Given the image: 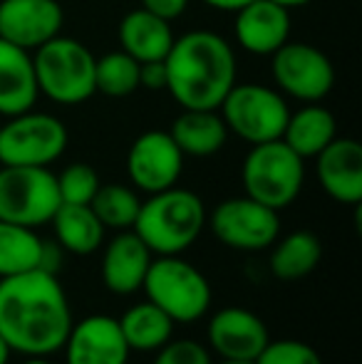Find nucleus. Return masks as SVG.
Here are the masks:
<instances>
[{
    "label": "nucleus",
    "instance_id": "9b49d317",
    "mask_svg": "<svg viewBox=\"0 0 362 364\" xmlns=\"http://www.w3.org/2000/svg\"><path fill=\"white\" fill-rule=\"evenodd\" d=\"M211 233L223 245L236 250H263L278 240V211L253 201L251 196H236L221 201L206 216Z\"/></svg>",
    "mask_w": 362,
    "mask_h": 364
},
{
    "label": "nucleus",
    "instance_id": "2eb2a0df",
    "mask_svg": "<svg viewBox=\"0 0 362 364\" xmlns=\"http://www.w3.org/2000/svg\"><path fill=\"white\" fill-rule=\"evenodd\" d=\"M63 347L68 364H127L132 352L119 322L110 315H90L73 322Z\"/></svg>",
    "mask_w": 362,
    "mask_h": 364
},
{
    "label": "nucleus",
    "instance_id": "a878e982",
    "mask_svg": "<svg viewBox=\"0 0 362 364\" xmlns=\"http://www.w3.org/2000/svg\"><path fill=\"white\" fill-rule=\"evenodd\" d=\"M40 253L43 238L35 233V228L0 220V278L38 270Z\"/></svg>",
    "mask_w": 362,
    "mask_h": 364
},
{
    "label": "nucleus",
    "instance_id": "c756f323",
    "mask_svg": "<svg viewBox=\"0 0 362 364\" xmlns=\"http://www.w3.org/2000/svg\"><path fill=\"white\" fill-rule=\"evenodd\" d=\"M256 364H323L320 355L300 340H275L263 347Z\"/></svg>",
    "mask_w": 362,
    "mask_h": 364
},
{
    "label": "nucleus",
    "instance_id": "7ed1b4c3",
    "mask_svg": "<svg viewBox=\"0 0 362 364\" xmlns=\"http://www.w3.org/2000/svg\"><path fill=\"white\" fill-rule=\"evenodd\" d=\"M203 225L206 208L201 198L188 188L171 186L142 201L132 230L144 240L151 255H181L196 243Z\"/></svg>",
    "mask_w": 362,
    "mask_h": 364
},
{
    "label": "nucleus",
    "instance_id": "5701e85b",
    "mask_svg": "<svg viewBox=\"0 0 362 364\" xmlns=\"http://www.w3.org/2000/svg\"><path fill=\"white\" fill-rule=\"evenodd\" d=\"M55 240L63 245V250L73 255H92L102 248L105 240V225L95 216L90 206L82 203H60L53 216Z\"/></svg>",
    "mask_w": 362,
    "mask_h": 364
},
{
    "label": "nucleus",
    "instance_id": "b1692460",
    "mask_svg": "<svg viewBox=\"0 0 362 364\" xmlns=\"http://www.w3.org/2000/svg\"><path fill=\"white\" fill-rule=\"evenodd\" d=\"M117 322L129 350L134 352L159 350L171 340V332H174V320L149 300L132 305Z\"/></svg>",
    "mask_w": 362,
    "mask_h": 364
},
{
    "label": "nucleus",
    "instance_id": "58836bf2",
    "mask_svg": "<svg viewBox=\"0 0 362 364\" xmlns=\"http://www.w3.org/2000/svg\"><path fill=\"white\" fill-rule=\"evenodd\" d=\"M218 364H256L253 360H221Z\"/></svg>",
    "mask_w": 362,
    "mask_h": 364
},
{
    "label": "nucleus",
    "instance_id": "4c0bfd02",
    "mask_svg": "<svg viewBox=\"0 0 362 364\" xmlns=\"http://www.w3.org/2000/svg\"><path fill=\"white\" fill-rule=\"evenodd\" d=\"M23 364H53V362H48L45 357H28Z\"/></svg>",
    "mask_w": 362,
    "mask_h": 364
},
{
    "label": "nucleus",
    "instance_id": "c9c22d12",
    "mask_svg": "<svg viewBox=\"0 0 362 364\" xmlns=\"http://www.w3.org/2000/svg\"><path fill=\"white\" fill-rule=\"evenodd\" d=\"M275 5H280V8L285 10H295V8H303V5L313 3V0H273Z\"/></svg>",
    "mask_w": 362,
    "mask_h": 364
},
{
    "label": "nucleus",
    "instance_id": "393cba45",
    "mask_svg": "<svg viewBox=\"0 0 362 364\" xmlns=\"http://www.w3.org/2000/svg\"><path fill=\"white\" fill-rule=\"evenodd\" d=\"M323 258V243L310 230H293L275 240L271 253V273L278 280L308 278Z\"/></svg>",
    "mask_w": 362,
    "mask_h": 364
},
{
    "label": "nucleus",
    "instance_id": "72a5a7b5",
    "mask_svg": "<svg viewBox=\"0 0 362 364\" xmlns=\"http://www.w3.org/2000/svg\"><path fill=\"white\" fill-rule=\"evenodd\" d=\"M65 260V250L58 240H43V253H40V265L38 270L50 275H58L60 268H63Z\"/></svg>",
    "mask_w": 362,
    "mask_h": 364
},
{
    "label": "nucleus",
    "instance_id": "c85d7f7f",
    "mask_svg": "<svg viewBox=\"0 0 362 364\" xmlns=\"http://www.w3.org/2000/svg\"><path fill=\"white\" fill-rule=\"evenodd\" d=\"M100 176L90 164H70L63 173L58 176V191L63 203H82L90 206L100 188Z\"/></svg>",
    "mask_w": 362,
    "mask_h": 364
},
{
    "label": "nucleus",
    "instance_id": "20e7f679",
    "mask_svg": "<svg viewBox=\"0 0 362 364\" xmlns=\"http://www.w3.org/2000/svg\"><path fill=\"white\" fill-rule=\"evenodd\" d=\"M95 60L75 38L58 35L48 40L33 55L38 92L55 105H82L95 95Z\"/></svg>",
    "mask_w": 362,
    "mask_h": 364
},
{
    "label": "nucleus",
    "instance_id": "9d476101",
    "mask_svg": "<svg viewBox=\"0 0 362 364\" xmlns=\"http://www.w3.org/2000/svg\"><path fill=\"white\" fill-rule=\"evenodd\" d=\"M271 77L275 90L298 102H320L335 85L330 58L310 43H283L271 55Z\"/></svg>",
    "mask_w": 362,
    "mask_h": 364
},
{
    "label": "nucleus",
    "instance_id": "2f4dec72",
    "mask_svg": "<svg viewBox=\"0 0 362 364\" xmlns=\"http://www.w3.org/2000/svg\"><path fill=\"white\" fill-rule=\"evenodd\" d=\"M139 87L151 90V92L166 90L164 60H154V63H139Z\"/></svg>",
    "mask_w": 362,
    "mask_h": 364
},
{
    "label": "nucleus",
    "instance_id": "dca6fc26",
    "mask_svg": "<svg viewBox=\"0 0 362 364\" xmlns=\"http://www.w3.org/2000/svg\"><path fill=\"white\" fill-rule=\"evenodd\" d=\"M315 176L323 191L343 206H360L362 201V146L355 139L335 136L315 156Z\"/></svg>",
    "mask_w": 362,
    "mask_h": 364
},
{
    "label": "nucleus",
    "instance_id": "4468645a",
    "mask_svg": "<svg viewBox=\"0 0 362 364\" xmlns=\"http://www.w3.org/2000/svg\"><path fill=\"white\" fill-rule=\"evenodd\" d=\"M208 345L221 360H256L271 342L268 327L246 307H223L208 320Z\"/></svg>",
    "mask_w": 362,
    "mask_h": 364
},
{
    "label": "nucleus",
    "instance_id": "0eeeda50",
    "mask_svg": "<svg viewBox=\"0 0 362 364\" xmlns=\"http://www.w3.org/2000/svg\"><path fill=\"white\" fill-rule=\"evenodd\" d=\"M228 132L248 144H263L283 136L290 117L288 102L278 90L258 82H236L218 107Z\"/></svg>",
    "mask_w": 362,
    "mask_h": 364
},
{
    "label": "nucleus",
    "instance_id": "6ab92c4d",
    "mask_svg": "<svg viewBox=\"0 0 362 364\" xmlns=\"http://www.w3.org/2000/svg\"><path fill=\"white\" fill-rule=\"evenodd\" d=\"M33 55L0 38V117H18L38 102Z\"/></svg>",
    "mask_w": 362,
    "mask_h": 364
},
{
    "label": "nucleus",
    "instance_id": "423d86ee",
    "mask_svg": "<svg viewBox=\"0 0 362 364\" xmlns=\"http://www.w3.org/2000/svg\"><path fill=\"white\" fill-rule=\"evenodd\" d=\"M142 288L147 300L164 310L174 322H196L211 305V285L201 270L179 255L151 258Z\"/></svg>",
    "mask_w": 362,
    "mask_h": 364
},
{
    "label": "nucleus",
    "instance_id": "7c9ffc66",
    "mask_svg": "<svg viewBox=\"0 0 362 364\" xmlns=\"http://www.w3.org/2000/svg\"><path fill=\"white\" fill-rule=\"evenodd\" d=\"M154 364H211V355L196 340H169L159 347Z\"/></svg>",
    "mask_w": 362,
    "mask_h": 364
},
{
    "label": "nucleus",
    "instance_id": "473e14b6",
    "mask_svg": "<svg viewBox=\"0 0 362 364\" xmlns=\"http://www.w3.org/2000/svg\"><path fill=\"white\" fill-rule=\"evenodd\" d=\"M142 8L149 10L151 15L156 18H164V20H176L186 13L188 8V0H142Z\"/></svg>",
    "mask_w": 362,
    "mask_h": 364
},
{
    "label": "nucleus",
    "instance_id": "f704fd0d",
    "mask_svg": "<svg viewBox=\"0 0 362 364\" xmlns=\"http://www.w3.org/2000/svg\"><path fill=\"white\" fill-rule=\"evenodd\" d=\"M203 3L213 10H221V13H236V10H241L243 5H248L251 0H203Z\"/></svg>",
    "mask_w": 362,
    "mask_h": 364
},
{
    "label": "nucleus",
    "instance_id": "6e6552de",
    "mask_svg": "<svg viewBox=\"0 0 362 364\" xmlns=\"http://www.w3.org/2000/svg\"><path fill=\"white\" fill-rule=\"evenodd\" d=\"M58 176L48 166L0 168V220L38 228L60 208Z\"/></svg>",
    "mask_w": 362,
    "mask_h": 364
},
{
    "label": "nucleus",
    "instance_id": "412c9836",
    "mask_svg": "<svg viewBox=\"0 0 362 364\" xmlns=\"http://www.w3.org/2000/svg\"><path fill=\"white\" fill-rule=\"evenodd\" d=\"M183 156H213L228 141V129L218 109H183L169 129Z\"/></svg>",
    "mask_w": 362,
    "mask_h": 364
},
{
    "label": "nucleus",
    "instance_id": "4be33fe9",
    "mask_svg": "<svg viewBox=\"0 0 362 364\" xmlns=\"http://www.w3.org/2000/svg\"><path fill=\"white\" fill-rule=\"evenodd\" d=\"M335 136H338V124H335L333 112L318 102H308L303 109L288 117L280 139L300 159H315Z\"/></svg>",
    "mask_w": 362,
    "mask_h": 364
},
{
    "label": "nucleus",
    "instance_id": "f8f14e48",
    "mask_svg": "<svg viewBox=\"0 0 362 364\" xmlns=\"http://www.w3.org/2000/svg\"><path fill=\"white\" fill-rule=\"evenodd\" d=\"M183 168V154L169 132L149 129L139 134L127 154V173L134 188L156 193L176 186Z\"/></svg>",
    "mask_w": 362,
    "mask_h": 364
},
{
    "label": "nucleus",
    "instance_id": "39448f33",
    "mask_svg": "<svg viewBox=\"0 0 362 364\" xmlns=\"http://www.w3.org/2000/svg\"><path fill=\"white\" fill-rule=\"evenodd\" d=\"M303 161L283 139L253 144L241 166L246 196L273 211L290 206L305 181Z\"/></svg>",
    "mask_w": 362,
    "mask_h": 364
},
{
    "label": "nucleus",
    "instance_id": "bb28decb",
    "mask_svg": "<svg viewBox=\"0 0 362 364\" xmlns=\"http://www.w3.org/2000/svg\"><path fill=\"white\" fill-rule=\"evenodd\" d=\"M139 206L142 198L137 196L134 188L124 183H100L95 198L90 201V208L102 220V225L117 230H127L134 225Z\"/></svg>",
    "mask_w": 362,
    "mask_h": 364
},
{
    "label": "nucleus",
    "instance_id": "f257e3e1",
    "mask_svg": "<svg viewBox=\"0 0 362 364\" xmlns=\"http://www.w3.org/2000/svg\"><path fill=\"white\" fill-rule=\"evenodd\" d=\"M70 327L73 312L58 275L28 270L0 278V337L10 352L50 357L63 350Z\"/></svg>",
    "mask_w": 362,
    "mask_h": 364
},
{
    "label": "nucleus",
    "instance_id": "1a4fd4ad",
    "mask_svg": "<svg viewBox=\"0 0 362 364\" xmlns=\"http://www.w3.org/2000/svg\"><path fill=\"white\" fill-rule=\"evenodd\" d=\"M68 127L45 112H23L0 124L3 166H50L68 149Z\"/></svg>",
    "mask_w": 362,
    "mask_h": 364
},
{
    "label": "nucleus",
    "instance_id": "f3484780",
    "mask_svg": "<svg viewBox=\"0 0 362 364\" xmlns=\"http://www.w3.org/2000/svg\"><path fill=\"white\" fill-rule=\"evenodd\" d=\"M233 35L236 43L251 55H273L290 38V10L275 5L273 0H251L236 10Z\"/></svg>",
    "mask_w": 362,
    "mask_h": 364
},
{
    "label": "nucleus",
    "instance_id": "cd10ccee",
    "mask_svg": "<svg viewBox=\"0 0 362 364\" xmlns=\"http://www.w3.org/2000/svg\"><path fill=\"white\" fill-rule=\"evenodd\" d=\"M139 90V63L122 50L95 60V92L105 97H129Z\"/></svg>",
    "mask_w": 362,
    "mask_h": 364
},
{
    "label": "nucleus",
    "instance_id": "a211bd4d",
    "mask_svg": "<svg viewBox=\"0 0 362 364\" xmlns=\"http://www.w3.org/2000/svg\"><path fill=\"white\" fill-rule=\"evenodd\" d=\"M151 263V250L134 230H122L107 243L102 255V283L115 295H132L142 290Z\"/></svg>",
    "mask_w": 362,
    "mask_h": 364
},
{
    "label": "nucleus",
    "instance_id": "f03ea898",
    "mask_svg": "<svg viewBox=\"0 0 362 364\" xmlns=\"http://www.w3.org/2000/svg\"><path fill=\"white\" fill-rule=\"evenodd\" d=\"M166 92L181 109H218L236 85V53L231 43L211 30H191L164 58Z\"/></svg>",
    "mask_w": 362,
    "mask_h": 364
},
{
    "label": "nucleus",
    "instance_id": "e433bc0d",
    "mask_svg": "<svg viewBox=\"0 0 362 364\" xmlns=\"http://www.w3.org/2000/svg\"><path fill=\"white\" fill-rule=\"evenodd\" d=\"M10 360V347H8V342L0 337V364H8Z\"/></svg>",
    "mask_w": 362,
    "mask_h": 364
},
{
    "label": "nucleus",
    "instance_id": "aec40b11",
    "mask_svg": "<svg viewBox=\"0 0 362 364\" xmlns=\"http://www.w3.org/2000/svg\"><path fill=\"white\" fill-rule=\"evenodd\" d=\"M117 38H119L122 53L134 58L137 63H154L166 58L176 35L169 20L156 18L144 8H137L119 20Z\"/></svg>",
    "mask_w": 362,
    "mask_h": 364
},
{
    "label": "nucleus",
    "instance_id": "ddd939ff",
    "mask_svg": "<svg viewBox=\"0 0 362 364\" xmlns=\"http://www.w3.org/2000/svg\"><path fill=\"white\" fill-rule=\"evenodd\" d=\"M63 23L58 0H0V38L28 53L58 38Z\"/></svg>",
    "mask_w": 362,
    "mask_h": 364
}]
</instances>
